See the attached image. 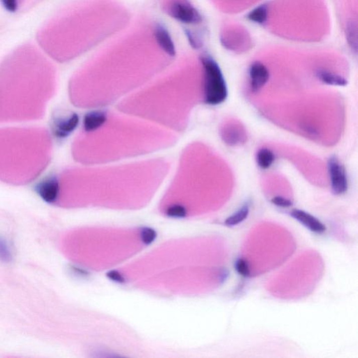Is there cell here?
I'll use <instances>...</instances> for the list:
<instances>
[{
	"mask_svg": "<svg viewBox=\"0 0 358 358\" xmlns=\"http://www.w3.org/2000/svg\"><path fill=\"white\" fill-rule=\"evenodd\" d=\"M204 69V102L208 105H218L225 101L227 88L221 69L211 57L201 58Z\"/></svg>",
	"mask_w": 358,
	"mask_h": 358,
	"instance_id": "6da1fadb",
	"label": "cell"
},
{
	"mask_svg": "<svg viewBox=\"0 0 358 358\" xmlns=\"http://www.w3.org/2000/svg\"><path fill=\"white\" fill-rule=\"evenodd\" d=\"M167 12L172 19L184 24H199L202 21L198 10L188 0H172L167 6Z\"/></svg>",
	"mask_w": 358,
	"mask_h": 358,
	"instance_id": "7a4b0ae2",
	"label": "cell"
},
{
	"mask_svg": "<svg viewBox=\"0 0 358 358\" xmlns=\"http://www.w3.org/2000/svg\"><path fill=\"white\" fill-rule=\"evenodd\" d=\"M327 170L330 179L333 194L341 195L348 188V177L344 166L336 156H332L327 161Z\"/></svg>",
	"mask_w": 358,
	"mask_h": 358,
	"instance_id": "3957f363",
	"label": "cell"
},
{
	"mask_svg": "<svg viewBox=\"0 0 358 358\" xmlns=\"http://www.w3.org/2000/svg\"><path fill=\"white\" fill-rule=\"evenodd\" d=\"M60 190V182L56 176L43 180L35 186L37 195L48 204H53L58 200Z\"/></svg>",
	"mask_w": 358,
	"mask_h": 358,
	"instance_id": "277c9868",
	"label": "cell"
},
{
	"mask_svg": "<svg viewBox=\"0 0 358 358\" xmlns=\"http://www.w3.org/2000/svg\"><path fill=\"white\" fill-rule=\"evenodd\" d=\"M249 79L251 90L254 92L260 91L270 79V72L264 64L254 62L249 68Z\"/></svg>",
	"mask_w": 358,
	"mask_h": 358,
	"instance_id": "5b68a950",
	"label": "cell"
},
{
	"mask_svg": "<svg viewBox=\"0 0 358 358\" xmlns=\"http://www.w3.org/2000/svg\"><path fill=\"white\" fill-rule=\"evenodd\" d=\"M79 124V116L72 113L65 118H59L54 121L53 133L58 138H65L75 131Z\"/></svg>",
	"mask_w": 358,
	"mask_h": 358,
	"instance_id": "8992f818",
	"label": "cell"
},
{
	"mask_svg": "<svg viewBox=\"0 0 358 358\" xmlns=\"http://www.w3.org/2000/svg\"><path fill=\"white\" fill-rule=\"evenodd\" d=\"M153 33L158 46L161 48L164 52L171 57L175 56V45L167 28L163 25L157 23L154 27Z\"/></svg>",
	"mask_w": 358,
	"mask_h": 358,
	"instance_id": "52a82bcc",
	"label": "cell"
},
{
	"mask_svg": "<svg viewBox=\"0 0 358 358\" xmlns=\"http://www.w3.org/2000/svg\"><path fill=\"white\" fill-rule=\"evenodd\" d=\"M290 215L295 220H298L301 224L305 226L309 230L313 231V232L320 234L326 230L325 226L323 225V223H322L316 217L309 214L307 212L302 211V210L295 209L291 212Z\"/></svg>",
	"mask_w": 358,
	"mask_h": 358,
	"instance_id": "ba28073f",
	"label": "cell"
},
{
	"mask_svg": "<svg viewBox=\"0 0 358 358\" xmlns=\"http://www.w3.org/2000/svg\"><path fill=\"white\" fill-rule=\"evenodd\" d=\"M106 121V113L102 111H92L87 113L83 119V127L86 132L96 131Z\"/></svg>",
	"mask_w": 358,
	"mask_h": 358,
	"instance_id": "9c48e42d",
	"label": "cell"
},
{
	"mask_svg": "<svg viewBox=\"0 0 358 358\" xmlns=\"http://www.w3.org/2000/svg\"><path fill=\"white\" fill-rule=\"evenodd\" d=\"M316 77L325 84L334 86H345L348 81L343 76L329 72L326 69H318L316 73Z\"/></svg>",
	"mask_w": 358,
	"mask_h": 358,
	"instance_id": "30bf717a",
	"label": "cell"
},
{
	"mask_svg": "<svg viewBox=\"0 0 358 358\" xmlns=\"http://www.w3.org/2000/svg\"><path fill=\"white\" fill-rule=\"evenodd\" d=\"M357 25L356 21L351 20L346 23L345 37L349 46L355 53L357 52L358 46Z\"/></svg>",
	"mask_w": 358,
	"mask_h": 358,
	"instance_id": "8fae6325",
	"label": "cell"
},
{
	"mask_svg": "<svg viewBox=\"0 0 358 358\" xmlns=\"http://www.w3.org/2000/svg\"><path fill=\"white\" fill-rule=\"evenodd\" d=\"M275 160V156L270 149L263 148L260 149L256 155V161L258 166L263 170H267L273 165Z\"/></svg>",
	"mask_w": 358,
	"mask_h": 358,
	"instance_id": "7c38bea8",
	"label": "cell"
},
{
	"mask_svg": "<svg viewBox=\"0 0 358 358\" xmlns=\"http://www.w3.org/2000/svg\"><path fill=\"white\" fill-rule=\"evenodd\" d=\"M249 211H250V208H249V204H245L236 213L226 219L225 221V225L231 227V226L236 225L241 223L247 218L248 215L249 214Z\"/></svg>",
	"mask_w": 358,
	"mask_h": 358,
	"instance_id": "4fadbf2b",
	"label": "cell"
},
{
	"mask_svg": "<svg viewBox=\"0 0 358 358\" xmlns=\"http://www.w3.org/2000/svg\"><path fill=\"white\" fill-rule=\"evenodd\" d=\"M267 17H268V10L265 5H262L257 8L255 9L248 16V18L253 22L263 24L266 22Z\"/></svg>",
	"mask_w": 358,
	"mask_h": 358,
	"instance_id": "5bb4252c",
	"label": "cell"
},
{
	"mask_svg": "<svg viewBox=\"0 0 358 358\" xmlns=\"http://www.w3.org/2000/svg\"><path fill=\"white\" fill-rule=\"evenodd\" d=\"M0 261L3 263H10L12 261V254L8 242L3 236H0Z\"/></svg>",
	"mask_w": 358,
	"mask_h": 358,
	"instance_id": "9a60e30c",
	"label": "cell"
},
{
	"mask_svg": "<svg viewBox=\"0 0 358 358\" xmlns=\"http://www.w3.org/2000/svg\"><path fill=\"white\" fill-rule=\"evenodd\" d=\"M166 214L170 218H185L187 215L186 208L181 204H174L167 208Z\"/></svg>",
	"mask_w": 358,
	"mask_h": 358,
	"instance_id": "2e32d148",
	"label": "cell"
},
{
	"mask_svg": "<svg viewBox=\"0 0 358 358\" xmlns=\"http://www.w3.org/2000/svg\"><path fill=\"white\" fill-rule=\"evenodd\" d=\"M157 234L156 231L150 227H144L141 230V237L142 242L146 245H151L156 240Z\"/></svg>",
	"mask_w": 358,
	"mask_h": 358,
	"instance_id": "e0dca14e",
	"label": "cell"
},
{
	"mask_svg": "<svg viewBox=\"0 0 358 358\" xmlns=\"http://www.w3.org/2000/svg\"><path fill=\"white\" fill-rule=\"evenodd\" d=\"M227 130L232 133V135H229V134L226 135L225 139L227 144H229V145H236V144H240L238 142H242V139H243V137H240V134H238L240 130L236 128Z\"/></svg>",
	"mask_w": 358,
	"mask_h": 358,
	"instance_id": "ac0fdd59",
	"label": "cell"
},
{
	"mask_svg": "<svg viewBox=\"0 0 358 358\" xmlns=\"http://www.w3.org/2000/svg\"><path fill=\"white\" fill-rule=\"evenodd\" d=\"M234 267L236 272H237L240 275L245 277L250 276V270H249V265H248V263L245 260H237L236 263H235Z\"/></svg>",
	"mask_w": 358,
	"mask_h": 358,
	"instance_id": "d6986e66",
	"label": "cell"
},
{
	"mask_svg": "<svg viewBox=\"0 0 358 358\" xmlns=\"http://www.w3.org/2000/svg\"><path fill=\"white\" fill-rule=\"evenodd\" d=\"M185 34H186L187 39H188L190 46H191L193 49H199V48H200L201 46H202V42H201V40L199 37H197L195 33L190 31V30H185Z\"/></svg>",
	"mask_w": 358,
	"mask_h": 358,
	"instance_id": "ffe728a7",
	"label": "cell"
},
{
	"mask_svg": "<svg viewBox=\"0 0 358 358\" xmlns=\"http://www.w3.org/2000/svg\"><path fill=\"white\" fill-rule=\"evenodd\" d=\"M272 204L279 207L287 208L293 205V202L290 199L285 198L281 196H277L272 199Z\"/></svg>",
	"mask_w": 358,
	"mask_h": 358,
	"instance_id": "44dd1931",
	"label": "cell"
},
{
	"mask_svg": "<svg viewBox=\"0 0 358 358\" xmlns=\"http://www.w3.org/2000/svg\"><path fill=\"white\" fill-rule=\"evenodd\" d=\"M4 7L10 12H17L18 9L17 0H1Z\"/></svg>",
	"mask_w": 358,
	"mask_h": 358,
	"instance_id": "7402d4cb",
	"label": "cell"
},
{
	"mask_svg": "<svg viewBox=\"0 0 358 358\" xmlns=\"http://www.w3.org/2000/svg\"><path fill=\"white\" fill-rule=\"evenodd\" d=\"M108 277L112 280L115 281V282L123 283L124 281V277L120 274L117 273V272H115V271L109 272L108 274Z\"/></svg>",
	"mask_w": 358,
	"mask_h": 358,
	"instance_id": "603a6c76",
	"label": "cell"
}]
</instances>
